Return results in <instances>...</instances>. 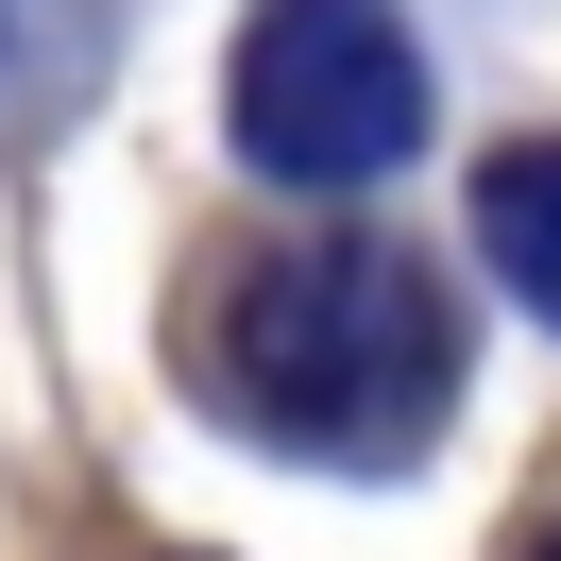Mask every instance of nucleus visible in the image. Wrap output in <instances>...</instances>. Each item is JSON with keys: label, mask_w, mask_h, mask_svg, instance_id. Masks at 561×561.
Listing matches in <instances>:
<instances>
[{"label": "nucleus", "mask_w": 561, "mask_h": 561, "mask_svg": "<svg viewBox=\"0 0 561 561\" xmlns=\"http://www.w3.org/2000/svg\"><path fill=\"white\" fill-rule=\"evenodd\" d=\"M511 561H561V511H545V527H527V545H511Z\"/></svg>", "instance_id": "5"}, {"label": "nucleus", "mask_w": 561, "mask_h": 561, "mask_svg": "<svg viewBox=\"0 0 561 561\" xmlns=\"http://www.w3.org/2000/svg\"><path fill=\"white\" fill-rule=\"evenodd\" d=\"M205 357H221V391H239L255 443L391 477V459L443 425V391H459V307H443V273L391 255V239H289V255H255V273L221 289Z\"/></svg>", "instance_id": "1"}, {"label": "nucleus", "mask_w": 561, "mask_h": 561, "mask_svg": "<svg viewBox=\"0 0 561 561\" xmlns=\"http://www.w3.org/2000/svg\"><path fill=\"white\" fill-rule=\"evenodd\" d=\"M477 255H493V273H511L527 307L561 323V137H545V153H493V171H477Z\"/></svg>", "instance_id": "3"}, {"label": "nucleus", "mask_w": 561, "mask_h": 561, "mask_svg": "<svg viewBox=\"0 0 561 561\" xmlns=\"http://www.w3.org/2000/svg\"><path fill=\"white\" fill-rule=\"evenodd\" d=\"M425 137V51L391 0H255L239 35V153L273 187H375Z\"/></svg>", "instance_id": "2"}, {"label": "nucleus", "mask_w": 561, "mask_h": 561, "mask_svg": "<svg viewBox=\"0 0 561 561\" xmlns=\"http://www.w3.org/2000/svg\"><path fill=\"white\" fill-rule=\"evenodd\" d=\"M85 51H103V0H0V119H35L85 85Z\"/></svg>", "instance_id": "4"}]
</instances>
